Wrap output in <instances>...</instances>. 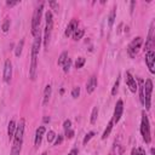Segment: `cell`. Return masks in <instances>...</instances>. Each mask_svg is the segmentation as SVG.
I'll list each match as a JSON object with an SVG mask.
<instances>
[{
  "label": "cell",
  "instance_id": "1f68e13d",
  "mask_svg": "<svg viewBox=\"0 0 155 155\" xmlns=\"http://www.w3.org/2000/svg\"><path fill=\"white\" fill-rule=\"evenodd\" d=\"M74 134H75V132H74L72 129L64 131V136H65V138H68V139H72L74 137Z\"/></svg>",
  "mask_w": 155,
  "mask_h": 155
},
{
  "label": "cell",
  "instance_id": "74e56055",
  "mask_svg": "<svg viewBox=\"0 0 155 155\" xmlns=\"http://www.w3.org/2000/svg\"><path fill=\"white\" fill-rule=\"evenodd\" d=\"M6 5H8L9 8H12V6L17 5V1H6Z\"/></svg>",
  "mask_w": 155,
  "mask_h": 155
},
{
  "label": "cell",
  "instance_id": "f546056e",
  "mask_svg": "<svg viewBox=\"0 0 155 155\" xmlns=\"http://www.w3.org/2000/svg\"><path fill=\"white\" fill-rule=\"evenodd\" d=\"M46 138H48V142H49V143L53 142V139L56 138V133H55V131L50 130V131L48 132V136H46Z\"/></svg>",
  "mask_w": 155,
  "mask_h": 155
},
{
  "label": "cell",
  "instance_id": "d6a6232c",
  "mask_svg": "<svg viewBox=\"0 0 155 155\" xmlns=\"http://www.w3.org/2000/svg\"><path fill=\"white\" fill-rule=\"evenodd\" d=\"M63 129H64V131H65V130L72 129V121H70L69 119L64 120V123H63Z\"/></svg>",
  "mask_w": 155,
  "mask_h": 155
},
{
  "label": "cell",
  "instance_id": "836d02e7",
  "mask_svg": "<svg viewBox=\"0 0 155 155\" xmlns=\"http://www.w3.org/2000/svg\"><path fill=\"white\" fill-rule=\"evenodd\" d=\"M62 142H63V136H62V134H58V136H56L55 145H59V144H62Z\"/></svg>",
  "mask_w": 155,
  "mask_h": 155
},
{
  "label": "cell",
  "instance_id": "5bb4252c",
  "mask_svg": "<svg viewBox=\"0 0 155 155\" xmlns=\"http://www.w3.org/2000/svg\"><path fill=\"white\" fill-rule=\"evenodd\" d=\"M45 132H46L45 126H40V127H38V129H37V131H35V139H34L35 147H39L40 144H41L43 136L45 134Z\"/></svg>",
  "mask_w": 155,
  "mask_h": 155
},
{
  "label": "cell",
  "instance_id": "8992f818",
  "mask_svg": "<svg viewBox=\"0 0 155 155\" xmlns=\"http://www.w3.org/2000/svg\"><path fill=\"white\" fill-rule=\"evenodd\" d=\"M142 44H143V38H141V37L134 38L132 41L129 44V46H127V52H129V55H130L131 58H134V57H136L137 52H138V50L141 49Z\"/></svg>",
  "mask_w": 155,
  "mask_h": 155
},
{
  "label": "cell",
  "instance_id": "d4e9b609",
  "mask_svg": "<svg viewBox=\"0 0 155 155\" xmlns=\"http://www.w3.org/2000/svg\"><path fill=\"white\" fill-rule=\"evenodd\" d=\"M119 85H120V75L116 78V81L114 83V86H113V89H112V95L113 96H116V92L119 90Z\"/></svg>",
  "mask_w": 155,
  "mask_h": 155
},
{
  "label": "cell",
  "instance_id": "ffe728a7",
  "mask_svg": "<svg viewBox=\"0 0 155 155\" xmlns=\"http://www.w3.org/2000/svg\"><path fill=\"white\" fill-rule=\"evenodd\" d=\"M22 144L23 143H13L12 148H11V154L10 155H19V154H21Z\"/></svg>",
  "mask_w": 155,
  "mask_h": 155
},
{
  "label": "cell",
  "instance_id": "3957f363",
  "mask_svg": "<svg viewBox=\"0 0 155 155\" xmlns=\"http://www.w3.org/2000/svg\"><path fill=\"white\" fill-rule=\"evenodd\" d=\"M45 19H46V25H45V32H44V48L48 49L51 39V33L53 28V19H52V12L49 10L45 13Z\"/></svg>",
  "mask_w": 155,
  "mask_h": 155
},
{
  "label": "cell",
  "instance_id": "7a4b0ae2",
  "mask_svg": "<svg viewBox=\"0 0 155 155\" xmlns=\"http://www.w3.org/2000/svg\"><path fill=\"white\" fill-rule=\"evenodd\" d=\"M44 9V3H40L39 6L35 9L34 13H33V19H32V34L35 37L40 35V22H41V13Z\"/></svg>",
  "mask_w": 155,
  "mask_h": 155
},
{
  "label": "cell",
  "instance_id": "ac0fdd59",
  "mask_svg": "<svg viewBox=\"0 0 155 155\" xmlns=\"http://www.w3.org/2000/svg\"><path fill=\"white\" fill-rule=\"evenodd\" d=\"M113 126H114V121H113V119L108 123V125H107V127H105V130H104V132H103V134H102V139H107L108 137H109V134H110V132H112V130H113Z\"/></svg>",
  "mask_w": 155,
  "mask_h": 155
},
{
  "label": "cell",
  "instance_id": "e0dca14e",
  "mask_svg": "<svg viewBox=\"0 0 155 155\" xmlns=\"http://www.w3.org/2000/svg\"><path fill=\"white\" fill-rule=\"evenodd\" d=\"M16 123L15 120H11L9 123V126H8V136H9V139H12L13 136H15V131H16Z\"/></svg>",
  "mask_w": 155,
  "mask_h": 155
},
{
  "label": "cell",
  "instance_id": "7bdbcfd3",
  "mask_svg": "<svg viewBox=\"0 0 155 155\" xmlns=\"http://www.w3.org/2000/svg\"><path fill=\"white\" fill-rule=\"evenodd\" d=\"M41 155H48V153H46V152H44V153H43Z\"/></svg>",
  "mask_w": 155,
  "mask_h": 155
},
{
  "label": "cell",
  "instance_id": "2e32d148",
  "mask_svg": "<svg viewBox=\"0 0 155 155\" xmlns=\"http://www.w3.org/2000/svg\"><path fill=\"white\" fill-rule=\"evenodd\" d=\"M51 92H52L51 85H46L45 86V91H44V102H43L44 105L49 104V101H50V97H51Z\"/></svg>",
  "mask_w": 155,
  "mask_h": 155
},
{
  "label": "cell",
  "instance_id": "4fadbf2b",
  "mask_svg": "<svg viewBox=\"0 0 155 155\" xmlns=\"http://www.w3.org/2000/svg\"><path fill=\"white\" fill-rule=\"evenodd\" d=\"M78 24H79V22H78V19H72V21L69 22V24L67 25V28H65V32H64V35L68 38V37H70V35H73V33L75 32L76 29H78Z\"/></svg>",
  "mask_w": 155,
  "mask_h": 155
},
{
  "label": "cell",
  "instance_id": "9a60e30c",
  "mask_svg": "<svg viewBox=\"0 0 155 155\" xmlns=\"http://www.w3.org/2000/svg\"><path fill=\"white\" fill-rule=\"evenodd\" d=\"M96 87H97V78L95 75H92L86 83V92L87 93H92L93 91L96 90Z\"/></svg>",
  "mask_w": 155,
  "mask_h": 155
},
{
  "label": "cell",
  "instance_id": "484cf974",
  "mask_svg": "<svg viewBox=\"0 0 155 155\" xmlns=\"http://www.w3.org/2000/svg\"><path fill=\"white\" fill-rule=\"evenodd\" d=\"M95 134H96V133L93 132V131H90L89 133H86V136H85V137H84V139H83V144H84V145H86L87 143L90 142V139H91L93 136H95Z\"/></svg>",
  "mask_w": 155,
  "mask_h": 155
},
{
  "label": "cell",
  "instance_id": "277c9868",
  "mask_svg": "<svg viewBox=\"0 0 155 155\" xmlns=\"http://www.w3.org/2000/svg\"><path fill=\"white\" fill-rule=\"evenodd\" d=\"M141 133H142L143 141L149 144L152 137H150V124H149V119L148 115L145 114V112H142V121H141Z\"/></svg>",
  "mask_w": 155,
  "mask_h": 155
},
{
  "label": "cell",
  "instance_id": "52a82bcc",
  "mask_svg": "<svg viewBox=\"0 0 155 155\" xmlns=\"http://www.w3.org/2000/svg\"><path fill=\"white\" fill-rule=\"evenodd\" d=\"M24 119L19 120L18 125L16 126V131H15V136H13V143H23V137H24Z\"/></svg>",
  "mask_w": 155,
  "mask_h": 155
},
{
  "label": "cell",
  "instance_id": "83f0119b",
  "mask_svg": "<svg viewBox=\"0 0 155 155\" xmlns=\"http://www.w3.org/2000/svg\"><path fill=\"white\" fill-rule=\"evenodd\" d=\"M85 62H86V59H85L84 57H79V58L75 61V68H76V69L83 68L84 64H85Z\"/></svg>",
  "mask_w": 155,
  "mask_h": 155
},
{
  "label": "cell",
  "instance_id": "d6986e66",
  "mask_svg": "<svg viewBox=\"0 0 155 155\" xmlns=\"http://www.w3.org/2000/svg\"><path fill=\"white\" fill-rule=\"evenodd\" d=\"M115 17H116V6H114L109 13V17H108V25H109V28L113 27L114 21H115Z\"/></svg>",
  "mask_w": 155,
  "mask_h": 155
},
{
  "label": "cell",
  "instance_id": "e575fe53",
  "mask_svg": "<svg viewBox=\"0 0 155 155\" xmlns=\"http://www.w3.org/2000/svg\"><path fill=\"white\" fill-rule=\"evenodd\" d=\"M49 5L52 8V10H55V11H58V4L56 1H50Z\"/></svg>",
  "mask_w": 155,
  "mask_h": 155
},
{
  "label": "cell",
  "instance_id": "7c38bea8",
  "mask_svg": "<svg viewBox=\"0 0 155 155\" xmlns=\"http://www.w3.org/2000/svg\"><path fill=\"white\" fill-rule=\"evenodd\" d=\"M11 78H12V63L10 59H6L4 65V81L10 83Z\"/></svg>",
  "mask_w": 155,
  "mask_h": 155
},
{
  "label": "cell",
  "instance_id": "9c48e42d",
  "mask_svg": "<svg viewBox=\"0 0 155 155\" xmlns=\"http://www.w3.org/2000/svg\"><path fill=\"white\" fill-rule=\"evenodd\" d=\"M125 81H126V85L127 87L130 89V91L132 93H136L137 90H138V84L136 81V79H134L132 75H131V73L130 72H126L125 74Z\"/></svg>",
  "mask_w": 155,
  "mask_h": 155
},
{
  "label": "cell",
  "instance_id": "4dcf8cb0",
  "mask_svg": "<svg viewBox=\"0 0 155 155\" xmlns=\"http://www.w3.org/2000/svg\"><path fill=\"white\" fill-rule=\"evenodd\" d=\"M79 96H80V87L79 86H75L72 90V97L73 98H78Z\"/></svg>",
  "mask_w": 155,
  "mask_h": 155
},
{
  "label": "cell",
  "instance_id": "f35d334b",
  "mask_svg": "<svg viewBox=\"0 0 155 155\" xmlns=\"http://www.w3.org/2000/svg\"><path fill=\"white\" fill-rule=\"evenodd\" d=\"M134 5H136V1H131V13H133V8H134Z\"/></svg>",
  "mask_w": 155,
  "mask_h": 155
},
{
  "label": "cell",
  "instance_id": "603a6c76",
  "mask_svg": "<svg viewBox=\"0 0 155 155\" xmlns=\"http://www.w3.org/2000/svg\"><path fill=\"white\" fill-rule=\"evenodd\" d=\"M23 45H24V40L22 39L21 41H19V43L17 44V46H16V50H15V55H16V57H19V56H21L22 49H23Z\"/></svg>",
  "mask_w": 155,
  "mask_h": 155
},
{
  "label": "cell",
  "instance_id": "30bf717a",
  "mask_svg": "<svg viewBox=\"0 0 155 155\" xmlns=\"http://www.w3.org/2000/svg\"><path fill=\"white\" fill-rule=\"evenodd\" d=\"M154 61H155V52H154V50L147 51V53H145V63H147V67L149 68V72H150L152 74L155 73V69H154Z\"/></svg>",
  "mask_w": 155,
  "mask_h": 155
},
{
  "label": "cell",
  "instance_id": "f1b7e54d",
  "mask_svg": "<svg viewBox=\"0 0 155 155\" xmlns=\"http://www.w3.org/2000/svg\"><path fill=\"white\" fill-rule=\"evenodd\" d=\"M70 65H72V59L68 57V58L65 59L64 64H63V72H64V73H68L69 69H70Z\"/></svg>",
  "mask_w": 155,
  "mask_h": 155
},
{
  "label": "cell",
  "instance_id": "60d3db41",
  "mask_svg": "<svg viewBox=\"0 0 155 155\" xmlns=\"http://www.w3.org/2000/svg\"><path fill=\"white\" fill-rule=\"evenodd\" d=\"M49 121H50V118L49 116H45L44 118V123H49Z\"/></svg>",
  "mask_w": 155,
  "mask_h": 155
},
{
  "label": "cell",
  "instance_id": "44dd1931",
  "mask_svg": "<svg viewBox=\"0 0 155 155\" xmlns=\"http://www.w3.org/2000/svg\"><path fill=\"white\" fill-rule=\"evenodd\" d=\"M84 34H85V30L84 29H76L75 32L73 33V39L75 40V41H78V40H80V39H83V37H84Z\"/></svg>",
  "mask_w": 155,
  "mask_h": 155
},
{
  "label": "cell",
  "instance_id": "8d00e7d4",
  "mask_svg": "<svg viewBox=\"0 0 155 155\" xmlns=\"http://www.w3.org/2000/svg\"><path fill=\"white\" fill-rule=\"evenodd\" d=\"M137 152H138V155H147L143 148H137Z\"/></svg>",
  "mask_w": 155,
  "mask_h": 155
},
{
  "label": "cell",
  "instance_id": "ab89813d",
  "mask_svg": "<svg viewBox=\"0 0 155 155\" xmlns=\"http://www.w3.org/2000/svg\"><path fill=\"white\" fill-rule=\"evenodd\" d=\"M131 155H138V152H137V149H136V148H133V149H132V152H131Z\"/></svg>",
  "mask_w": 155,
  "mask_h": 155
},
{
  "label": "cell",
  "instance_id": "8fae6325",
  "mask_svg": "<svg viewBox=\"0 0 155 155\" xmlns=\"http://www.w3.org/2000/svg\"><path fill=\"white\" fill-rule=\"evenodd\" d=\"M153 46H154V22H152V24H150L149 34H148V39L144 45V51L153 50Z\"/></svg>",
  "mask_w": 155,
  "mask_h": 155
},
{
  "label": "cell",
  "instance_id": "5b68a950",
  "mask_svg": "<svg viewBox=\"0 0 155 155\" xmlns=\"http://www.w3.org/2000/svg\"><path fill=\"white\" fill-rule=\"evenodd\" d=\"M143 92H144V107H145L147 110H149L150 105H152V92H153L152 79L145 80V84L143 85Z\"/></svg>",
  "mask_w": 155,
  "mask_h": 155
},
{
  "label": "cell",
  "instance_id": "7402d4cb",
  "mask_svg": "<svg viewBox=\"0 0 155 155\" xmlns=\"http://www.w3.org/2000/svg\"><path fill=\"white\" fill-rule=\"evenodd\" d=\"M97 118H98V107H93V109H92V113H91V124H96V121H97Z\"/></svg>",
  "mask_w": 155,
  "mask_h": 155
},
{
  "label": "cell",
  "instance_id": "6da1fadb",
  "mask_svg": "<svg viewBox=\"0 0 155 155\" xmlns=\"http://www.w3.org/2000/svg\"><path fill=\"white\" fill-rule=\"evenodd\" d=\"M41 35H38L34 39V43L32 46V62H30V68H29V76L32 80H34L37 78V59H38V55H39V50H40V45H41Z\"/></svg>",
  "mask_w": 155,
  "mask_h": 155
},
{
  "label": "cell",
  "instance_id": "4316f807",
  "mask_svg": "<svg viewBox=\"0 0 155 155\" xmlns=\"http://www.w3.org/2000/svg\"><path fill=\"white\" fill-rule=\"evenodd\" d=\"M1 29H3L4 33H8L9 32V29H10V19L9 18H5L4 19V22L1 24Z\"/></svg>",
  "mask_w": 155,
  "mask_h": 155
},
{
  "label": "cell",
  "instance_id": "b9f144b4",
  "mask_svg": "<svg viewBox=\"0 0 155 155\" xmlns=\"http://www.w3.org/2000/svg\"><path fill=\"white\" fill-rule=\"evenodd\" d=\"M108 155H115V153H114V152H110V153L108 154Z\"/></svg>",
  "mask_w": 155,
  "mask_h": 155
},
{
  "label": "cell",
  "instance_id": "ba28073f",
  "mask_svg": "<svg viewBox=\"0 0 155 155\" xmlns=\"http://www.w3.org/2000/svg\"><path fill=\"white\" fill-rule=\"evenodd\" d=\"M123 113H124V102L121 99H119L115 104V108H114V114H113L114 124H118L120 121L121 116H123Z\"/></svg>",
  "mask_w": 155,
  "mask_h": 155
},
{
  "label": "cell",
  "instance_id": "d590c367",
  "mask_svg": "<svg viewBox=\"0 0 155 155\" xmlns=\"http://www.w3.org/2000/svg\"><path fill=\"white\" fill-rule=\"evenodd\" d=\"M78 153H79V150L76 149V148H74V149H72V150L68 153V155H78Z\"/></svg>",
  "mask_w": 155,
  "mask_h": 155
},
{
  "label": "cell",
  "instance_id": "cb8c5ba5",
  "mask_svg": "<svg viewBox=\"0 0 155 155\" xmlns=\"http://www.w3.org/2000/svg\"><path fill=\"white\" fill-rule=\"evenodd\" d=\"M67 58H68V53H67V52H62V53H61V56L58 57L57 64H58V65H63Z\"/></svg>",
  "mask_w": 155,
  "mask_h": 155
}]
</instances>
